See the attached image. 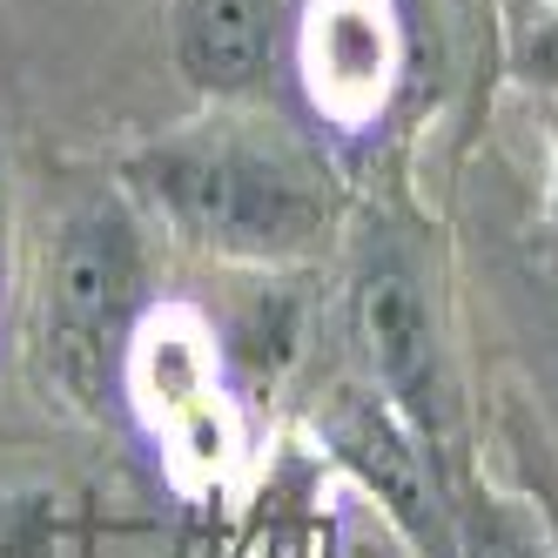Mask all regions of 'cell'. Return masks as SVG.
<instances>
[{"label": "cell", "instance_id": "8", "mask_svg": "<svg viewBox=\"0 0 558 558\" xmlns=\"http://www.w3.org/2000/svg\"><path fill=\"white\" fill-rule=\"evenodd\" d=\"M458 558H538V545H532V532L518 525V518L505 511V505H492V498H477V505H464V518H458Z\"/></svg>", "mask_w": 558, "mask_h": 558}, {"label": "cell", "instance_id": "2", "mask_svg": "<svg viewBox=\"0 0 558 558\" xmlns=\"http://www.w3.org/2000/svg\"><path fill=\"white\" fill-rule=\"evenodd\" d=\"M129 390L142 417L169 437V451L182 471L195 477H222L229 458H235V417L216 390V371H209V343L189 316H155L142 324L135 350H129Z\"/></svg>", "mask_w": 558, "mask_h": 558}, {"label": "cell", "instance_id": "4", "mask_svg": "<svg viewBox=\"0 0 558 558\" xmlns=\"http://www.w3.org/2000/svg\"><path fill=\"white\" fill-rule=\"evenodd\" d=\"M364 350L384 377V390L404 404L417 424H437L445 417V377H437V330H430V310H424V290L404 263H377L364 276Z\"/></svg>", "mask_w": 558, "mask_h": 558}, {"label": "cell", "instance_id": "3", "mask_svg": "<svg viewBox=\"0 0 558 558\" xmlns=\"http://www.w3.org/2000/svg\"><path fill=\"white\" fill-rule=\"evenodd\" d=\"M142 283V256H135V229L122 209H82L61 229V250H54V356L68 384H95V356L101 337L114 330V316L129 310Z\"/></svg>", "mask_w": 558, "mask_h": 558}, {"label": "cell", "instance_id": "1", "mask_svg": "<svg viewBox=\"0 0 558 558\" xmlns=\"http://www.w3.org/2000/svg\"><path fill=\"white\" fill-rule=\"evenodd\" d=\"M142 175L203 243L235 256H290L316 229L303 175L243 142H169L142 162Z\"/></svg>", "mask_w": 558, "mask_h": 558}, {"label": "cell", "instance_id": "5", "mask_svg": "<svg viewBox=\"0 0 558 558\" xmlns=\"http://www.w3.org/2000/svg\"><path fill=\"white\" fill-rule=\"evenodd\" d=\"M303 68L310 95L337 114H371L397 74V41L384 0H316L303 27Z\"/></svg>", "mask_w": 558, "mask_h": 558}, {"label": "cell", "instance_id": "10", "mask_svg": "<svg viewBox=\"0 0 558 558\" xmlns=\"http://www.w3.org/2000/svg\"><path fill=\"white\" fill-rule=\"evenodd\" d=\"M0 229H8V182H0Z\"/></svg>", "mask_w": 558, "mask_h": 558}, {"label": "cell", "instance_id": "6", "mask_svg": "<svg viewBox=\"0 0 558 558\" xmlns=\"http://www.w3.org/2000/svg\"><path fill=\"white\" fill-rule=\"evenodd\" d=\"M330 437H337L343 464L377 492V505L397 518V525H404V538H417L424 551H451V525H445V511H437L424 451L411 445L404 424H397L384 404H350V411L330 424Z\"/></svg>", "mask_w": 558, "mask_h": 558}, {"label": "cell", "instance_id": "7", "mask_svg": "<svg viewBox=\"0 0 558 558\" xmlns=\"http://www.w3.org/2000/svg\"><path fill=\"white\" fill-rule=\"evenodd\" d=\"M182 68L216 95L256 88L269 68V0H189Z\"/></svg>", "mask_w": 558, "mask_h": 558}, {"label": "cell", "instance_id": "9", "mask_svg": "<svg viewBox=\"0 0 558 558\" xmlns=\"http://www.w3.org/2000/svg\"><path fill=\"white\" fill-rule=\"evenodd\" d=\"M525 68H532V82H551V88H558V14L525 41Z\"/></svg>", "mask_w": 558, "mask_h": 558}]
</instances>
